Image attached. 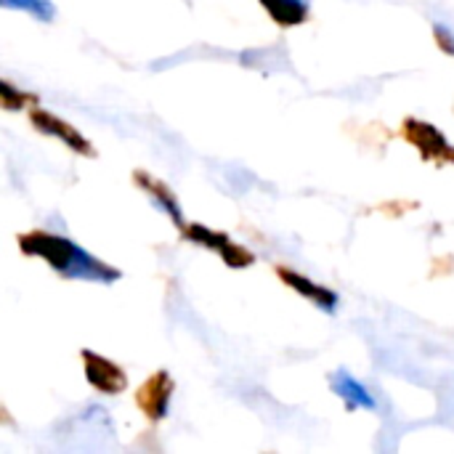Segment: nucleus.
<instances>
[{"label":"nucleus","mask_w":454,"mask_h":454,"mask_svg":"<svg viewBox=\"0 0 454 454\" xmlns=\"http://www.w3.org/2000/svg\"><path fill=\"white\" fill-rule=\"evenodd\" d=\"M19 247L27 255H37L43 261H48L51 269L61 271L64 277H82V279H120V271L104 266L101 261L90 258L85 250H80L77 245H72L69 239L45 234V231H29L24 237H19Z\"/></svg>","instance_id":"1"},{"label":"nucleus","mask_w":454,"mask_h":454,"mask_svg":"<svg viewBox=\"0 0 454 454\" xmlns=\"http://www.w3.org/2000/svg\"><path fill=\"white\" fill-rule=\"evenodd\" d=\"M186 237H189L192 242L202 245V247L215 250V253L226 261V266H231V269H245V266L253 263V253H247L245 247H239L237 242H231V239H229L226 234H221V231H210V229L194 223V226L186 229Z\"/></svg>","instance_id":"2"},{"label":"nucleus","mask_w":454,"mask_h":454,"mask_svg":"<svg viewBox=\"0 0 454 454\" xmlns=\"http://www.w3.org/2000/svg\"><path fill=\"white\" fill-rule=\"evenodd\" d=\"M404 133H407V141L412 146H418L423 160H442V162L450 160V162H454V149L434 125H428L423 120H407Z\"/></svg>","instance_id":"3"},{"label":"nucleus","mask_w":454,"mask_h":454,"mask_svg":"<svg viewBox=\"0 0 454 454\" xmlns=\"http://www.w3.org/2000/svg\"><path fill=\"white\" fill-rule=\"evenodd\" d=\"M82 362H85V378L96 391L114 396L128 388V375L114 362H109L93 351H82Z\"/></svg>","instance_id":"4"},{"label":"nucleus","mask_w":454,"mask_h":454,"mask_svg":"<svg viewBox=\"0 0 454 454\" xmlns=\"http://www.w3.org/2000/svg\"><path fill=\"white\" fill-rule=\"evenodd\" d=\"M29 120H32V125L43 133V136H53V138H59V141H64L69 149H74L77 154H93V149H90V144L85 141V136H80L72 125H67L64 120H59L56 114H51V112H45V109H35L32 114H29Z\"/></svg>","instance_id":"5"},{"label":"nucleus","mask_w":454,"mask_h":454,"mask_svg":"<svg viewBox=\"0 0 454 454\" xmlns=\"http://www.w3.org/2000/svg\"><path fill=\"white\" fill-rule=\"evenodd\" d=\"M170 394H173V380H170L165 372H157V375L141 388V394H138V404H141V410L146 412V418L162 420L165 412H168Z\"/></svg>","instance_id":"6"},{"label":"nucleus","mask_w":454,"mask_h":454,"mask_svg":"<svg viewBox=\"0 0 454 454\" xmlns=\"http://www.w3.org/2000/svg\"><path fill=\"white\" fill-rule=\"evenodd\" d=\"M277 274L282 277V282H285L290 290H295V293L306 295V298H309V301H314L317 306H322V309H327V311H333V309L338 306L335 293H330V290H325L322 285H317V282L306 279L303 274H295V271H290V269H279Z\"/></svg>","instance_id":"7"},{"label":"nucleus","mask_w":454,"mask_h":454,"mask_svg":"<svg viewBox=\"0 0 454 454\" xmlns=\"http://www.w3.org/2000/svg\"><path fill=\"white\" fill-rule=\"evenodd\" d=\"M266 13L282 24V27H295V24H303L306 16H309V8L303 0H261Z\"/></svg>","instance_id":"8"},{"label":"nucleus","mask_w":454,"mask_h":454,"mask_svg":"<svg viewBox=\"0 0 454 454\" xmlns=\"http://www.w3.org/2000/svg\"><path fill=\"white\" fill-rule=\"evenodd\" d=\"M136 181H138V184H141V186H144V189H146V192H149V194H152V197H154V200H157V202H160V205H162L168 213H170V215H173V221H176L178 226H184L181 207H178L176 197H173V194H170V192H168L162 184H157V181H154L152 176H146V173H136Z\"/></svg>","instance_id":"9"},{"label":"nucleus","mask_w":454,"mask_h":454,"mask_svg":"<svg viewBox=\"0 0 454 454\" xmlns=\"http://www.w3.org/2000/svg\"><path fill=\"white\" fill-rule=\"evenodd\" d=\"M338 394H340V396H346V399L351 402V407H354V404H364V407H375V402H372V399L367 396V391H364V388H362L359 383H354L351 378H346V375L340 378V386H338Z\"/></svg>","instance_id":"10"},{"label":"nucleus","mask_w":454,"mask_h":454,"mask_svg":"<svg viewBox=\"0 0 454 454\" xmlns=\"http://www.w3.org/2000/svg\"><path fill=\"white\" fill-rule=\"evenodd\" d=\"M35 96H21L19 90H13V85L8 80L0 82V101H3V109H21L27 101H32Z\"/></svg>","instance_id":"11"},{"label":"nucleus","mask_w":454,"mask_h":454,"mask_svg":"<svg viewBox=\"0 0 454 454\" xmlns=\"http://www.w3.org/2000/svg\"><path fill=\"white\" fill-rule=\"evenodd\" d=\"M8 8H13V5H19V8H24V11H32L35 16H51V5L45 3V0H3Z\"/></svg>","instance_id":"12"},{"label":"nucleus","mask_w":454,"mask_h":454,"mask_svg":"<svg viewBox=\"0 0 454 454\" xmlns=\"http://www.w3.org/2000/svg\"><path fill=\"white\" fill-rule=\"evenodd\" d=\"M436 35H439V43H442L444 48L450 45V53H454V40H452V35H450V32L444 35V27H436Z\"/></svg>","instance_id":"13"}]
</instances>
